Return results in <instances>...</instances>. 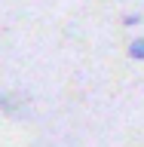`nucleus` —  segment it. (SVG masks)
<instances>
[{
    "label": "nucleus",
    "instance_id": "f257e3e1",
    "mask_svg": "<svg viewBox=\"0 0 144 147\" xmlns=\"http://www.w3.org/2000/svg\"><path fill=\"white\" fill-rule=\"evenodd\" d=\"M129 55H132V58H138V61H144V37L129 46Z\"/></svg>",
    "mask_w": 144,
    "mask_h": 147
}]
</instances>
